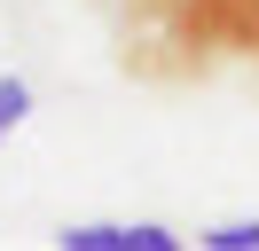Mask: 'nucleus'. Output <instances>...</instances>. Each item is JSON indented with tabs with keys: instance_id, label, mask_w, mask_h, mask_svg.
Segmentation results:
<instances>
[{
	"instance_id": "f257e3e1",
	"label": "nucleus",
	"mask_w": 259,
	"mask_h": 251,
	"mask_svg": "<svg viewBox=\"0 0 259 251\" xmlns=\"http://www.w3.org/2000/svg\"><path fill=\"white\" fill-rule=\"evenodd\" d=\"M173 24H181L189 63H204V55L259 63V0H173Z\"/></svg>"
},
{
	"instance_id": "f03ea898",
	"label": "nucleus",
	"mask_w": 259,
	"mask_h": 251,
	"mask_svg": "<svg viewBox=\"0 0 259 251\" xmlns=\"http://www.w3.org/2000/svg\"><path fill=\"white\" fill-rule=\"evenodd\" d=\"M55 251H134V235L110 228V220H87V228H63V235H55Z\"/></svg>"
},
{
	"instance_id": "7ed1b4c3",
	"label": "nucleus",
	"mask_w": 259,
	"mask_h": 251,
	"mask_svg": "<svg viewBox=\"0 0 259 251\" xmlns=\"http://www.w3.org/2000/svg\"><path fill=\"white\" fill-rule=\"evenodd\" d=\"M24 118H32V87L8 71V78H0V149H8V134H16Z\"/></svg>"
},
{
	"instance_id": "20e7f679",
	"label": "nucleus",
	"mask_w": 259,
	"mask_h": 251,
	"mask_svg": "<svg viewBox=\"0 0 259 251\" xmlns=\"http://www.w3.org/2000/svg\"><path fill=\"white\" fill-rule=\"evenodd\" d=\"M204 251H259V220H220V228L196 235Z\"/></svg>"
},
{
	"instance_id": "39448f33",
	"label": "nucleus",
	"mask_w": 259,
	"mask_h": 251,
	"mask_svg": "<svg viewBox=\"0 0 259 251\" xmlns=\"http://www.w3.org/2000/svg\"><path fill=\"white\" fill-rule=\"evenodd\" d=\"M126 235H134V251H181V235H173V228H157V220H134Z\"/></svg>"
}]
</instances>
